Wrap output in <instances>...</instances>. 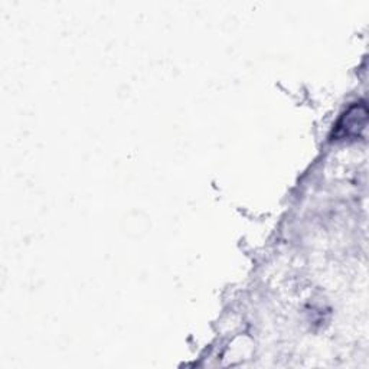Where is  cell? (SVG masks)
<instances>
[{
  "label": "cell",
  "instance_id": "1",
  "mask_svg": "<svg viewBox=\"0 0 369 369\" xmlns=\"http://www.w3.org/2000/svg\"><path fill=\"white\" fill-rule=\"evenodd\" d=\"M366 107L365 106H353L341 121L338 126L339 133L342 136H356L359 130L363 129L366 123Z\"/></svg>",
  "mask_w": 369,
  "mask_h": 369
}]
</instances>
